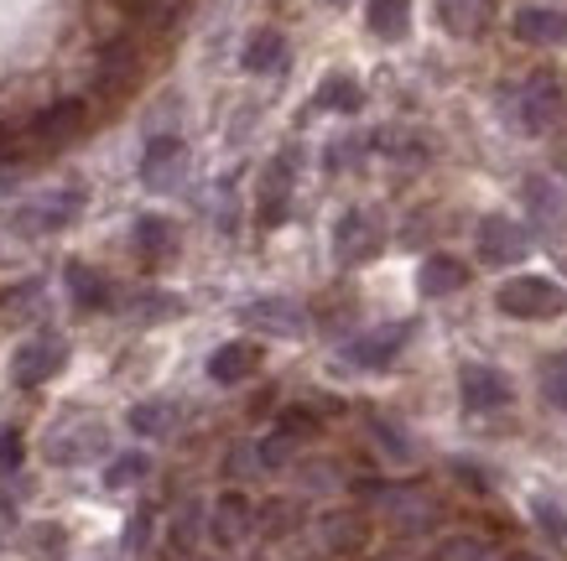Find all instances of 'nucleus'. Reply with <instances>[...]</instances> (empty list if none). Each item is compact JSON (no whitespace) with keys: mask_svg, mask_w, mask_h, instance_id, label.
<instances>
[{"mask_svg":"<svg viewBox=\"0 0 567 561\" xmlns=\"http://www.w3.org/2000/svg\"><path fill=\"white\" fill-rule=\"evenodd\" d=\"M173 422H177L173 401H141V406H131V432L136 437H167Z\"/></svg>","mask_w":567,"mask_h":561,"instance_id":"obj_20","label":"nucleus"},{"mask_svg":"<svg viewBox=\"0 0 567 561\" xmlns=\"http://www.w3.org/2000/svg\"><path fill=\"white\" fill-rule=\"evenodd\" d=\"M323 530H328V546H354V541H360V536H354L360 526H354L349 515H333V520H328Z\"/></svg>","mask_w":567,"mask_h":561,"instance_id":"obj_34","label":"nucleus"},{"mask_svg":"<svg viewBox=\"0 0 567 561\" xmlns=\"http://www.w3.org/2000/svg\"><path fill=\"white\" fill-rule=\"evenodd\" d=\"M292 526H302L297 499H271V505H260L256 510V530H266V536H287Z\"/></svg>","mask_w":567,"mask_h":561,"instance_id":"obj_24","label":"nucleus"},{"mask_svg":"<svg viewBox=\"0 0 567 561\" xmlns=\"http://www.w3.org/2000/svg\"><path fill=\"white\" fill-rule=\"evenodd\" d=\"M516 37L520 42H532V48H557V42H567V11H551V6H526V11H516Z\"/></svg>","mask_w":567,"mask_h":561,"instance_id":"obj_13","label":"nucleus"},{"mask_svg":"<svg viewBox=\"0 0 567 561\" xmlns=\"http://www.w3.org/2000/svg\"><path fill=\"white\" fill-rule=\"evenodd\" d=\"M416 287H422V297H453L458 287H468V266L458 256H427Z\"/></svg>","mask_w":567,"mask_h":561,"instance_id":"obj_16","label":"nucleus"},{"mask_svg":"<svg viewBox=\"0 0 567 561\" xmlns=\"http://www.w3.org/2000/svg\"><path fill=\"white\" fill-rule=\"evenodd\" d=\"M532 510H536V520L547 526V536H557V541H567V510H557L551 499H536Z\"/></svg>","mask_w":567,"mask_h":561,"instance_id":"obj_31","label":"nucleus"},{"mask_svg":"<svg viewBox=\"0 0 567 561\" xmlns=\"http://www.w3.org/2000/svg\"><path fill=\"white\" fill-rule=\"evenodd\" d=\"M146 536H152V510H141L136 520H131V530H125V546H131V551H141V546H146Z\"/></svg>","mask_w":567,"mask_h":561,"instance_id":"obj_36","label":"nucleus"},{"mask_svg":"<svg viewBox=\"0 0 567 561\" xmlns=\"http://www.w3.org/2000/svg\"><path fill=\"white\" fill-rule=\"evenodd\" d=\"M542 395H547V406H557L567 416V354H551L542 364Z\"/></svg>","mask_w":567,"mask_h":561,"instance_id":"obj_29","label":"nucleus"},{"mask_svg":"<svg viewBox=\"0 0 567 561\" xmlns=\"http://www.w3.org/2000/svg\"><path fill=\"white\" fill-rule=\"evenodd\" d=\"M63 339H52V333H42V339H32V343H21L17 349V364H11V374H17V385H42V380H52V374L63 370Z\"/></svg>","mask_w":567,"mask_h":561,"instance_id":"obj_11","label":"nucleus"},{"mask_svg":"<svg viewBox=\"0 0 567 561\" xmlns=\"http://www.w3.org/2000/svg\"><path fill=\"white\" fill-rule=\"evenodd\" d=\"M380 250V224L364 214V208H349L344 219L333 224V260L339 266H360Z\"/></svg>","mask_w":567,"mask_h":561,"instance_id":"obj_6","label":"nucleus"},{"mask_svg":"<svg viewBox=\"0 0 567 561\" xmlns=\"http://www.w3.org/2000/svg\"><path fill=\"white\" fill-rule=\"evenodd\" d=\"M17 468H21V437L0 432V474H17Z\"/></svg>","mask_w":567,"mask_h":561,"instance_id":"obj_35","label":"nucleus"},{"mask_svg":"<svg viewBox=\"0 0 567 561\" xmlns=\"http://www.w3.org/2000/svg\"><path fill=\"white\" fill-rule=\"evenodd\" d=\"M152 474V458L146 453H121V458L104 468V489H125V484H141Z\"/></svg>","mask_w":567,"mask_h":561,"instance_id":"obj_28","label":"nucleus"},{"mask_svg":"<svg viewBox=\"0 0 567 561\" xmlns=\"http://www.w3.org/2000/svg\"><path fill=\"white\" fill-rule=\"evenodd\" d=\"M370 437H375V443L385 447V453H391L395 463H412V437H406V432H401V426H395V422H385V416H375V422H370Z\"/></svg>","mask_w":567,"mask_h":561,"instance_id":"obj_30","label":"nucleus"},{"mask_svg":"<svg viewBox=\"0 0 567 561\" xmlns=\"http://www.w3.org/2000/svg\"><path fill=\"white\" fill-rule=\"evenodd\" d=\"M302 484H308L312 494H323L328 484H333V468H308V474H302Z\"/></svg>","mask_w":567,"mask_h":561,"instance_id":"obj_37","label":"nucleus"},{"mask_svg":"<svg viewBox=\"0 0 567 561\" xmlns=\"http://www.w3.org/2000/svg\"><path fill=\"white\" fill-rule=\"evenodd\" d=\"M79 208H84V193H52V198H42V204H32L27 214H17L11 219V229L17 235H52V229H69L73 219H79Z\"/></svg>","mask_w":567,"mask_h":561,"instance_id":"obj_9","label":"nucleus"},{"mask_svg":"<svg viewBox=\"0 0 567 561\" xmlns=\"http://www.w3.org/2000/svg\"><path fill=\"white\" fill-rule=\"evenodd\" d=\"M69 291H73V302L79 307H110V287H104V276L100 271H89L84 260H69Z\"/></svg>","mask_w":567,"mask_h":561,"instance_id":"obj_22","label":"nucleus"},{"mask_svg":"<svg viewBox=\"0 0 567 561\" xmlns=\"http://www.w3.org/2000/svg\"><path fill=\"white\" fill-rule=\"evenodd\" d=\"M360 84L349 79V73H333V79H323V89H318V104L323 110H339V115H354L360 110Z\"/></svg>","mask_w":567,"mask_h":561,"instance_id":"obj_23","label":"nucleus"},{"mask_svg":"<svg viewBox=\"0 0 567 561\" xmlns=\"http://www.w3.org/2000/svg\"><path fill=\"white\" fill-rule=\"evenodd\" d=\"M458 395H464L468 411L489 416V411L511 406V380L499 370H489V364H464V370H458Z\"/></svg>","mask_w":567,"mask_h":561,"instance_id":"obj_8","label":"nucleus"},{"mask_svg":"<svg viewBox=\"0 0 567 561\" xmlns=\"http://www.w3.org/2000/svg\"><path fill=\"white\" fill-rule=\"evenodd\" d=\"M260 364L256 343H224V349H214L208 354V380L214 385H240V380H250Z\"/></svg>","mask_w":567,"mask_h":561,"instance_id":"obj_14","label":"nucleus"},{"mask_svg":"<svg viewBox=\"0 0 567 561\" xmlns=\"http://www.w3.org/2000/svg\"><path fill=\"white\" fill-rule=\"evenodd\" d=\"M136 245L146 256H167L173 250V224L162 219V214H141L136 219Z\"/></svg>","mask_w":567,"mask_h":561,"instance_id":"obj_26","label":"nucleus"},{"mask_svg":"<svg viewBox=\"0 0 567 561\" xmlns=\"http://www.w3.org/2000/svg\"><path fill=\"white\" fill-rule=\"evenodd\" d=\"M188 177V152L177 136H156L146 141V156H141V183L152 193H173L177 183Z\"/></svg>","mask_w":567,"mask_h":561,"instance_id":"obj_4","label":"nucleus"},{"mask_svg":"<svg viewBox=\"0 0 567 561\" xmlns=\"http://www.w3.org/2000/svg\"><path fill=\"white\" fill-rule=\"evenodd\" d=\"M437 17H443L447 32L474 37L489 21V0H437Z\"/></svg>","mask_w":567,"mask_h":561,"instance_id":"obj_19","label":"nucleus"},{"mask_svg":"<svg viewBox=\"0 0 567 561\" xmlns=\"http://www.w3.org/2000/svg\"><path fill=\"white\" fill-rule=\"evenodd\" d=\"M256 453H260V468H271L276 474V468H287V463L297 458V437L287 432V426H276L271 437H260L256 443Z\"/></svg>","mask_w":567,"mask_h":561,"instance_id":"obj_27","label":"nucleus"},{"mask_svg":"<svg viewBox=\"0 0 567 561\" xmlns=\"http://www.w3.org/2000/svg\"><path fill=\"white\" fill-rule=\"evenodd\" d=\"M100 447H104L100 426H58V432L48 437V458L69 468V463H84L89 453H100Z\"/></svg>","mask_w":567,"mask_h":561,"instance_id":"obj_15","label":"nucleus"},{"mask_svg":"<svg viewBox=\"0 0 567 561\" xmlns=\"http://www.w3.org/2000/svg\"><path fill=\"white\" fill-rule=\"evenodd\" d=\"M240 323L245 328H260V333H276V339H292V333H302V307L287 302V297H260V302L240 307Z\"/></svg>","mask_w":567,"mask_h":561,"instance_id":"obj_12","label":"nucleus"},{"mask_svg":"<svg viewBox=\"0 0 567 561\" xmlns=\"http://www.w3.org/2000/svg\"><path fill=\"white\" fill-rule=\"evenodd\" d=\"M250 530H256V505H250L245 494H235V489L219 494V499H214V510H208V541L224 546V551H235Z\"/></svg>","mask_w":567,"mask_h":561,"instance_id":"obj_5","label":"nucleus"},{"mask_svg":"<svg viewBox=\"0 0 567 561\" xmlns=\"http://www.w3.org/2000/svg\"><path fill=\"white\" fill-rule=\"evenodd\" d=\"M526 250H532V239H526V229H520L516 219H505V214L480 219V256L489 260V266H516Z\"/></svg>","mask_w":567,"mask_h":561,"instance_id":"obj_10","label":"nucleus"},{"mask_svg":"<svg viewBox=\"0 0 567 561\" xmlns=\"http://www.w3.org/2000/svg\"><path fill=\"white\" fill-rule=\"evenodd\" d=\"M520 198H526V219L547 245H563L567 239V193L557 187V177H526L520 183Z\"/></svg>","mask_w":567,"mask_h":561,"instance_id":"obj_3","label":"nucleus"},{"mask_svg":"<svg viewBox=\"0 0 567 561\" xmlns=\"http://www.w3.org/2000/svg\"><path fill=\"white\" fill-rule=\"evenodd\" d=\"M557 115H563V84H557L551 73H532V79L511 94V120H516L526 136L551 131V125H557Z\"/></svg>","mask_w":567,"mask_h":561,"instance_id":"obj_2","label":"nucleus"},{"mask_svg":"<svg viewBox=\"0 0 567 561\" xmlns=\"http://www.w3.org/2000/svg\"><path fill=\"white\" fill-rule=\"evenodd\" d=\"M63 551H69L63 526H32L27 530V557L32 561H63Z\"/></svg>","mask_w":567,"mask_h":561,"instance_id":"obj_25","label":"nucleus"},{"mask_svg":"<svg viewBox=\"0 0 567 561\" xmlns=\"http://www.w3.org/2000/svg\"><path fill=\"white\" fill-rule=\"evenodd\" d=\"M208 530V510L204 505H183V510L173 515V526H167V546H173L177 557H193L198 551V541H204Z\"/></svg>","mask_w":567,"mask_h":561,"instance_id":"obj_18","label":"nucleus"},{"mask_svg":"<svg viewBox=\"0 0 567 561\" xmlns=\"http://www.w3.org/2000/svg\"><path fill=\"white\" fill-rule=\"evenodd\" d=\"M73 125H79V104H63V110H52V120L37 125V136H63V131H73Z\"/></svg>","mask_w":567,"mask_h":561,"instance_id":"obj_32","label":"nucleus"},{"mask_svg":"<svg viewBox=\"0 0 567 561\" xmlns=\"http://www.w3.org/2000/svg\"><path fill=\"white\" fill-rule=\"evenodd\" d=\"M412 27V0H370V32L375 37H406Z\"/></svg>","mask_w":567,"mask_h":561,"instance_id":"obj_21","label":"nucleus"},{"mask_svg":"<svg viewBox=\"0 0 567 561\" xmlns=\"http://www.w3.org/2000/svg\"><path fill=\"white\" fill-rule=\"evenodd\" d=\"M406 339H412V323H385L375 333H364V339L344 343V364H354V370H385L406 349Z\"/></svg>","mask_w":567,"mask_h":561,"instance_id":"obj_7","label":"nucleus"},{"mask_svg":"<svg viewBox=\"0 0 567 561\" xmlns=\"http://www.w3.org/2000/svg\"><path fill=\"white\" fill-rule=\"evenodd\" d=\"M245 73H281V63H287V37L281 32H256L250 42H245Z\"/></svg>","mask_w":567,"mask_h":561,"instance_id":"obj_17","label":"nucleus"},{"mask_svg":"<svg viewBox=\"0 0 567 561\" xmlns=\"http://www.w3.org/2000/svg\"><path fill=\"white\" fill-rule=\"evenodd\" d=\"M511 561H542V557H526V551H520V557H511Z\"/></svg>","mask_w":567,"mask_h":561,"instance_id":"obj_38","label":"nucleus"},{"mask_svg":"<svg viewBox=\"0 0 567 561\" xmlns=\"http://www.w3.org/2000/svg\"><path fill=\"white\" fill-rule=\"evenodd\" d=\"M256 468H260L256 443H240L235 453H229V478H245V474H256Z\"/></svg>","mask_w":567,"mask_h":561,"instance_id":"obj_33","label":"nucleus"},{"mask_svg":"<svg viewBox=\"0 0 567 561\" xmlns=\"http://www.w3.org/2000/svg\"><path fill=\"white\" fill-rule=\"evenodd\" d=\"M495 307L505 318H520V323H542V318H557L567 307V291L547 276H516V281H499Z\"/></svg>","mask_w":567,"mask_h":561,"instance_id":"obj_1","label":"nucleus"},{"mask_svg":"<svg viewBox=\"0 0 567 561\" xmlns=\"http://www.w3.org/2000/svg\"><path fill=\"white\" fill-rule=\"evenodd\" d=\"M474 561H480V557H474Z\"/></svg>","mask_w":567,"mask_h":561,"instance_id":"obj_39","label":"nucleus"}]
</instances>
